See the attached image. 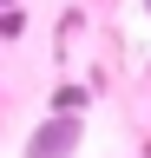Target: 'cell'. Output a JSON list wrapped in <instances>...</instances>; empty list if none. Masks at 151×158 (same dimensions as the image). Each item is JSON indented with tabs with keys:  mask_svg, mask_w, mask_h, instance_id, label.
Listing matches in <instances>:
<instances>
[{
	"mask_svg": "<svg viewBox=\"0 0 151 158\" xmlns=\"http://www.w3.org/2000/svg\"><path fill=\"white\" fill-rule=\"evenodd\" d=\"M85 138V125H79V112H53L40 132L26 138V158H72V145Z\"/></svg>",
	"mask_w": 151,
	"mask_h": 158,
	"instance_id": "6da1fadb",
	"label": "cell"
},
{
	"mask_svg": "<svg viewBox=\"0 0 151 158\" xmlns=\"http://www.w3.org/2000/svg\"><path fill=\"white\" fill-rule=\"evenodd\" d=\"M85 99H92L85 86H59V92H53V112H79V106H85Z\"/></svg>",
	"mask_w": 151,
	"mask_h": 158,
	"instance_id": "7a4b0ae2",
	"label": "cell"
},
{
	"mask_svg": "<svg viewBox=\"0 0 151 158\" xmlns=\"http://www.w3.org/2000/svg\"><path fill=\"white\" fill-rule=\"evenodd\" d=\"M0 7H7V0H0Z\"/></svg>",
	"mask_w": 151,
	"mask_h": 158,
	"instance_id": "3957f363",
	"label": "cell"
}]
</instances>
